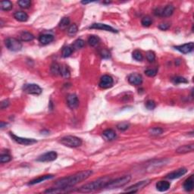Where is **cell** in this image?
Segmentation results:
<instances>
[{
	"instance_id": "cell-1",
	"label": "cell",
	"mask_w": 194,
	"mask_h": 194,
	"mask_svg": "<svg viewBox=\"0 0 194 194\" xmlns=\"http://www.w3.org/2000/svg\"><path fill=\"white\" fill-rule=\"evenodd\" d=\"M92 174H93V171L91 170H86L78 172V173L71 175V176L59 179L55 183V186L56 187L70 188V187L79 183L80 182L83 181L86 179H87Z\"/></svg>"
},
{
	"instance_id": "cell-2",
	"label": "cell",
	"mask_w": 194,
	"mask_h": 194,
	"mask_svg": "<svg viewBox=\"0 0 194 194\" xmlns=\"http://www.w3.org/2000/svg\"><path fill=\"white\" fill-rule=\"evenodd\" d=\"M110 178L108 177H104L97 179L96 180L90 182V183H86L83 185L81 188L78 190V191L81 193H90V192L95 191L101 188H105V185L110 181Z\"/></svg>"
},
{
	"instance_id": "cell-3",
	"label": "cell",
	"mask_w": 194,
	"mask_h": 194,
	"mask_svg": "<svg viewBox=\"0 0 194 194\" xmlns=\"http://www.w3.org/2000/svg\"><path fill=\"white\" fill-rule=\"evenodd\" d=\"M60 143L65 146L71 147V148H77L82 145V140L79 137L75 136H65L60 140Z\"/></svg>"
},
{
	"instance_id": "cell-4",
	"label": "cell",
	"mask_w": 194,
	"mask_h": 194,
	"mask_svg": "<svg viewBox=\"0 0 194 194\" xmlns=\"http://www.w3.org/2000/svg\"><path fill=\"white\" fill-rule=\"evenodd\" d=\"M130 179H131V177H130V175H125V176L122 177V178H117L114 180H110V181L105 185V188L115 189L124 187V185H126L128 182H130Z\"/></svg>"
},
{
	"instance_id": "cell-5",
	"label": "cell",
	"mask_w": 194,
	"mask_h": 194,
	"mask_svg": "<svg viewBox=\"0 0 194 194\" xmlns=\"http://www.w3.org/2000/svg\"><path fill=\"white\" fill-rule=\"evenodd\" d=\"M5 45L7 47V48L10 51L12 52H18L22 48V44L18 40L15 38L9 37L5 40Z\"/></svg>"
},
{
	"instance_id": "cell-6",
	"label": "cell",
	"mask_w": 194,
	"mask_h": 194,
	"mask_svg": "<svg viewBox=\"0 0 194 194\" xmlns=\"http://www.w3.org/2000/svg\"><path fill=\"white\" fill-rule=\"evenodd\" d=\"M23 90L26 93L31 95H40L43 91L40 86L35 83H27L24 85Z\"/></svg>"
},
{
	"instance_id": "cell-7",
	"label": "cell",
	"mask_w": 194,
	"mask_h": 194,
	"mask_svg": "<svg viewBox=\"0 0 194 194\" xmlns=\"http://www.w3.org/2000/svg\"><path fill=\"white\" fill-rule=\"evenodd\" d=\"M9 134H10V136H11V137L12 138V140H14L15 142H16L17 143H18V144L28 146V145H32V144H34V143H37V141H36V140H34V139L21 137L16 136L15 134H14V133H11V132H10Z\"/></svg>"
},
{
	"instance_id": "cell-8",
	"label": "cell",
	"mask_w": 194,
	"mask_h": 194,
	"mask_svg": "<svg viewBox=\"0 0 194 194\" xmlns=\"http://www.w3.org/2000/svg\"><path fill=\"white\" fill-rule=\"evenodd\" d=\"M150 183V180H142V181L137 182V183H135V184L129 187L128 189H126L124 191L128 192V193H137L139 190H142V189L144 188L145 187H146Z\"/></svg>"
},
{
	"instance_id": "cell-9",
	"label": "cell",
	"mask_w": 194,
	"mask_h": 194,
	"mask_svg": "<svg viewBox=\"0 0 194 194\" xmlns=\"http://www.w3.org/2000/svg\"><path fill=\"white\" fill-rule=\"evenodd\" d=\"M114 81L113 78L109 75H103L101 78H100L99 83V87L103 88V89H108V88L112 87L113 86Z\"/></svg>"
},
{
	"instance_id": "cell-10",
	"label": "cell",
	"mask_w": 194,
	"mask_h": 194,
	"mask_svg": "<svg viewBox=\"0 0 194 194\" xmlns=\"http://www.w3.org/2000/svg\"><path fill=\"white\" fill-rule=\"evenodd\" d=\"M58 157V155L56 152L54 151H50L48 153H46L43 155L39 156V158H37L38 162H53L54 160H56Z\"/></svg>"
},
{
	"instance_id": "cell-11",
	"label": "cell",
	"mask_w": 194,
	"mask_h": 194,
	"mask_svg": "<svg viewBox=\"0 0 194 194\" xmlns=\"http://www.w3.org/2000/svg\"><path fill=\"white\" fill-rule=\"evenodd\" d=\"M67 104L71 109L76 108L79 105V99H78V96L74 93L68 94L67 96Z\"/></svg>"
},
{
	"instance_id": "cell-12",
	"label": "cell",
	"mask_w": 194,
	"mask_h": 194,
	"mask_svg": "<svg viewBox=\"0 0 194 194\" xmlns=\"http://www.w3.org/2000/svg\"><path fill=\"white\" fill-rule=\"evenodd\" d=\"M90 29H97V30H103V31H109V32L112 33H117L118 31L115 28H113L112 27L109 26V25H107L105 24H101V23H94L92 25L90 26Z\"/></svg>"
},
{
	"instance_id": "cell-13",
	"label": "cell",
	"mask_w": 194,
	"mask_h": 194,
	"mask_svg": "<svg viewBox=\"0 0 194 194\" xmlns=\"http://www.w3.org/2000/svg\"><path fill=\"white\" fill-rule=\"evenodd\" d=\"M175 48L183 54H188L193 50L194 44L193 42H190V43H185V44L180 45V46H175Z\"/></svg>"
},
{
	"instance_id": "cell-14",
	"label": "cell",
	"mask_w": 194,
	"mask_h": 194,
	"mask_svg": "<svg viewBox=\"0 0 194 194\" xmlns=\"http://www.w3.org/2000/svg\"><path fill=\"white\" fill-rule=\"evenodd\" d=\"M128 82L131 85H134V86H138L140 85L143 82V78H142L141 74L137 73H133L129 75L128 77Z\"/></svg>"
},
{
	"instance_id": "cell-15",
	"label": "cell",
	"mask_w": 194,
	"mask_h": 194,
	"mask_svg": "<svg viewBox=\"0 0 194 194\" xmlns=\"http://www.w3.org/2000/svg\"><path fill=\"white\" fill-rule=\"evenodd\" d=\"M187 172V168H179V169L175 171L171 172L170 174H168L166 176V178L170 179V180H174V179H177L180 178V177L183 176Z\"/></svg>"
},
{
	"instance_id": "cell-16",
	"label": "cell",
	"mask_w": 194,
	"mask_h": 194,
	"mask_svg": "<svg viewBox=\"0 0 194 194\" xmlns=\"http://www.w3.org/2000/svg\"><path fill=\"white\" fill-rule=\"evenodd\" d=\"M193 150L194 144L193 143H191V144L184 145L180 146L176 150V153L178 154H185L188 153H192V152H193Z\"/></svg>"
},
{
	"instance_id": "cell-17",
	"label": "cell",
	"mask_w": 194,
	"mask_h": 194,
	"mask_svg": "<svg viewBox=\"0 0 194 194\" xmlns=\"http://www.w3.org/2000/svg\"><path fill=\"white\" fill-rule=\"evenodd\" d=\"M103 137H104L105 140H108V141H111V140H115L116 138L117 135L115 131L112 129H107L105 130L103 133Z\"/></svg>"
},
{
	"instance_id": "cell-18",
	"label": "cell",
	"mask_w": 194,
	"mask_h": 194,
	"mask_svg": "<svg viewBox=\"0 0 194 194\" xmlns=\"http://www.w3.org/2000/svg\"><path fill=\"white\" fill-rule=\"evenodd\" d=\"M156 189L160 192H165L167 191L168 189L170 188V183L168 181H165V180H160L158 183H156Z\"/></svg>"
},
{
	"instance_id": "cell-19",
	"label": "cell",
	"mask_w": 194,
	"mask_h": 194,
	"mask_svg": "<svg viewBox=\"0 0 194 194\" xmlns=\"http://www.w3.org/2000/svg\"><path fill=\"white\" fill-rule=\"evenodd\" d=\"M54 40V36L51 34H42L39 37V41L40 43H41L43 45H47L48 43H52Z\"/></svg>"
},
{
	"instance_id": "cell-20",
	"label": "cell",
	"mask_w": 194,
	"mask_h": 194,
	"mask_svg": "<svg viewBox=\"0 0 194 194\" xmlns=\"http://www.w3.org/2000/svg\"><path fill=\"white\" fill-rule=\"evenodd\" d=\"M54 178V175H43V176H40L37 178H35L33 180H31V181L29 182L28 184L29 185H35L36 183H40L41 182H43L44 180H49V179H52Z\"/></svg>"
},
{
	"instance_id": "cell-21",
	"label": "cell",
	"mask_w": 194,
	"mask_h": 194,
	"mask_svg": "<svg viewBox=\"0 0 194 194\" xmlns=\"http://www.w3.org/2000/svg\"><path fill=\"white\" fill-rule=\"evenodd\" d=\"M193 175H191L190 178H188L183 183V189L187 192H190L193 190Z\"/></svg>"
},
{
	"instance_id": "cell-22",
	"label": "cell",
	"mask_w": 194,
	"mask_h": 194,
	"mask_svg": "<svg viewBox=\"0 0 194 194\" xmlns=\"http://www.w3.org/2000/svg\"><path fill=\"white\" fill-rule=\"evenodd\" d=\"M14 17L16 20L21 21V22H25L28 20L27 14L24 11H16L14 14Z\"/></svg>"
},
{
	"instance_id": "cell-23",
	"label": "cell",
	"mask_w": 194,
	"mask_h": 194,
	"mask_svg": "<svg viewBox=\"0 0 194 194\" xmlns=\"http://www.w3.org/2000/svg\"><path fill=\"white\" fill-rule=\"evenodd\" d=\"M175 11V7L172 5H168L166 7L162 8V17H169L173 14Z\"/></svg>"
},
{
	"instance_id": "cell-24",
	"label": "cell",
	"mask_w": 194,
	"mask_h": 194,
	"mask_svg": "<svg viewBox=\"0 0 194 194\" xmlns=\"http://www.w3.org/2000/svg\"><path fill=\"white\" fill-rule=\"evenodd\" d=\"M20 39L23 42L32 41L34 39V36L30 32H22L20 35Z\"/></svg>"
},
{
	"instance_id": "cell-25",
	"label": "cell",
	"mask_w": 194,
	"mask_h": 194,
	"mask_svg": "<svg viewBox=\"0 0 194 194\" xmlns=\"http://www.w3.org/2000/svg\"><path fill=\"white\" fill-rule=\"evenodd\" d=\"M88 43H89L90 46L95 47L99 43V38L96 36H90L88 38Z\"/></svg>"
},
{
	"instance_id": "cell-26",
	"label": "cell",
	"mask_w": 194,
	"mask_h": 194,
	"mask_svg": "<svg viewBox=\"0 0 194 194\" xmlns=\"http://www.w3.org/2000/svg\"><path fill=\"white\" fill-rule=\"evenodd\" d=\"M13 8L12 3L10 1L1 2V9L3 11H9Z\"/></svg>"
},
{
	"instance_id": "cell-27",
	"label": "cell",
	"mask_w": 194,
	"mask_h": 194,
	"mask_svg": "<svg viewBox=\"0 0 194 194\" xmlns=\"http://www.w3.org/2000/svg\"><path fill=\"white\" fill-rule=\"evenodd\" d=\"M70 24V19L68 18H67V17H65V18H63L60 21L59 24H58V27H59L61 29H65V28L68 27V26H69Z\"/></svg>"
},
{
	"instance_id": "cell-28",
	"label": "cell",
	"mask_w": 194,
	"mask_h": 194,
	"mask_svg": "<svg viewBox=\"0 0 194 194\" xmlns=\"http://www.w3.org/2000/svg\"><path fill=\"white\" fill-rule=\"evenodd\" d=\"M85 45V42L81 39H78L77 40H75L74 42L73 45H72V48L74 49H80V48H83Z\"/></svg>"
},
{
	"instance_id": "cell-29",
	"label": "cell",
	"mask_w": 194,
	"mask_h": 194,
	"mask_svg": "<svg viewBox=\"0 0 194 194\" xmlns=\"http://www.w3.org/2000/svg\"><path fill=\"white\" fill-rule=\"evenodd\" d=\"M60 75L63 78H68L70 77V71L68 69V66L66 65H61V71H60Z\"/></svg>"
},
{
	"instance_id": "cell-30",
	"label": "cell",
	"mask_w": 194,
	"mask_h": 194,
	"mask_svg": "<svg viewBox=\"0 0 194 194\" xmlns=\"http://www.w3.org/2000/svg\"><path fill=\"white\" fill-rule=\"evenodd\" d=\"M60 71H61V65H58V63H53L51 65V72L54 75L60 74Z\"/></svg>"
},
{
	"instance_id": "cell-31",
	"label": "cell",
	"mask_w": 194,
	"mask_h": 194,
	"mask_svg": "<svg viewBox=\"0 0 194 194\" xmlns=\"http://www.w3.org/2000/svg\"><path fill=\"white\" fill-rule=\"evenodd\" d=\"M73 52V48L70 46H65L62 48V51H61V55H62L63 58H68L71 55Z\"/></svg>"
},
{
	"instance_id": "cell-32",
	"label": "cell",
	"mask_w": 194,
	"mask_h": 194,
	"mask_svg": "<svg viewBox=\"0 0 194 194\" xmlns=\"http://www.w3.org/2000/svg\"><path fill=\"white\" fill-rule=\"evenodd\" d=\"M153 23V20L150 18V16H145L142 18L141 20V24L143 27H150V25Z\"/></svg>"
},
{
	"instance_id": "cell-33",
	"label": "cell",
	"mask_w": 194,
	"mask_h": 194,
	"mask_svg": "<svg viewBox=\"0 0 194 194\" xmlns=\"http://www.w3.org/2000/svg\"><path fill=\"white\" fill-rule=\"evenodd\" d=\"M163 133V129L160 128H153L150 130V133L153 136H158Z\"/></svg>"
},
{
	"instance_id": "cell-34",
	"label": "cell",
	"mask_w": 194,
	"mask_h": 194,
	"mask_svg": "<svg viewBox=\"0 0 194 194\" xmlns=\"http://www.w3.org/2000/svg\"><path fill=\"white\" fill-rule=\"evenodd\" d=\"M18 5L22 8H28L31 7V2L30 0H21L18 1Z\"/></svg>"
},
{
	"instance_id": "cell-35",
	"label": "cell",
	"mask_w": 194,
	"mask_h": 194,
	"mask_svg": "<svg viewBox=\"0 0 194 194\" xmlns=\"http://www.w3.org/2000/svg\"><path fill=\"white\" fill-rule=\"evenodd\" d=\"M130 127V124L128 123V122H121V123L118 124L117 125V128H118L119 130H121V131H124V130H128Z\"/></svg>"
},
{
	"instance_id": "cell-36",
	"label": "cell",
	"mask_w": 194,
	"mask_h": 194,
	"mask_svg": "<svg viewBox=\"0 0 194 194\" xmlns=\"http://www.w3.org/2000/svg\"><path fill=\"white\" fill-rule=\"evenodd\" d=\"M146 59L149 62L152 63L155 61V54L153 51H148L146 54Z\"/></svg>"
},
{
	"instance_id": "cell-37",
	"label": "cell",
	"mask_w": 194,
	"mask_h": 194,
	"mask_svg": "<svg viewBox=\"0 0 194 194\" xmlns=\"http://www.w3.org/2000/svg\"><path fill=\"white\" fill-rule=\"evenodd\" d=\"M78 26H77V24H73L72 25H71V26L68 27V33L70 36H73V35L76 34L77 32H78Z\"/></svg>"
},
{
	"instance_id": "cell-38",
	"label": "cell",
	"mask_w": 194,
	"mask_h": 194,
	"mask_svg": "<svg viewBox=\"0 0 194 194\" xmlns=\"http://www.w3.org/2000/svg\"><path fill=\"white\" fill-rule=\"evenodd\" d=\"M172 82L175 84H178V83H188L186 78H183V77H176L172 79Z\"/></svg>"
},
{
	"instance_id": "cell-39",
	"label": "cell",
	"mask_w": 194,
	"mask_h": 194,
	"mask_svg": "<svg viewBox=\"0 0 194 194\" xmlns=\"http://www.w3.org/2000/svg\"><path fill=\"white\" fill-rule=\"evenodd\" d=\"M11 160V155L8 154H2L0 156V162L1 163H7V162H10Z\"/></svg>"
},
{
	"instance_id": "cell-40",
	"label": "cell",
	"mask_w": 194,
	"mask_h": 194,
	"mask_svg": "<svg viewBox=\"0 0 194 194\" xmlns=\"http://www.w3.org/2000/svg\"><path fill=\"white\" fill-rule=\"evenodd\" d=\"M99 54L101 55L102 58H109L110 57H111V54H110L109 51L105 48H101V50H100L99 52Z\"/></svg>"
},
{
	"instance_id": "cell-41",
	"label": "cell",
	"mask_w": 194,
	"mask_h": 194,
	"mask_svg": "<svg viewBox=\"0 0 194 194\" xmlns=\"http://www.w3.org/2000/svg\"><path fill=\"white\" fill-rule=\"evenodd\" d=\"M133 58H134L136 61H142V60H143V54H142V53H140V51H138V50H136V51H134L133 53Z\"/></svg>"
},
{
	"instance_id": "cell-42",
	"label": "cell",
	"mask_w": 194,
	"mask_h": 194,
	"mask_svg": "<svg viewBox=\"0 0 194 194\" xmlns=\"http://www.w3.org/2000/svg\"><path fill=\"white\" fill-rule=\"evenodd\" d=\"M155 106H156V105H155V103L153 100H148L146 103V107L149 110H153L155 108Z\"/></svg>"
},
{
	"instance_id": "cell-43",
	"label": "cell",
	"mask_w": 194,
	"mask_h": 194,
	"mask_svg": "<svg viewBox=\"0 0 194 194\" xmlns=\"http://www.w3.org/2000/svg\"><path fill=\"white\" fill-rule=\"evenodd\" d=\"M157 71H158V70L157 69H153V68H152V69L146 70L145 74L148 77H150V78H152V77H154V76H155V75H156Z\"/></svg>"
},
{
	"instance_id": "cell-44",
	"label": "cell",
	"mask_w": 194,
	"mask_h": 194,
	"mask_svg": "<svg viewBox=\"0 0 194 194\" xmlns=\"http://www.w3.org/2000/svg\"><path fill=\"white\" fill-rule=\"evenodd\" d=\"M170 26L171 24L169 23H162V24L158 26V28L162 30V31H166V30H168L170 27Z\"/></svg>"
},
{
	"instance_id": "cell-45",
	"label": "cell",
	"mask_w": 194,
	"mask_h": 194,
	"mask_svg": "<svg viewBox=\"0 0 194 194\" xmlns=\"http://www.w3.org/2000/svg\"><path fill=\"white\" fill-rule=\"evenodd\" d=\"M8 105H9V102H8V100H4V101H2L1 103V108L2 109H4V108H7V107L8 106Z\"/></svg>"
}]
</instances>
